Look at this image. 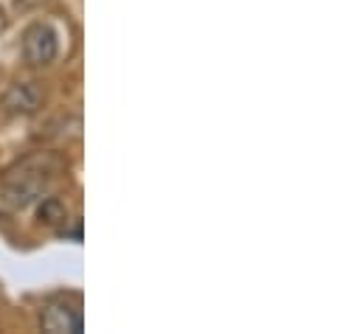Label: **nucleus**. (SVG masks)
<instances>
[{
  "label": "nucleus",
  "mask_w": 363,
  "mask_h": 334,
  "mask_svg": "<svg viewBox=\"0 0 363 334\" xmlns=\"http://www.w3.org/2000/svg\"><path fill=\"white\" fill-rule=\"evenodd\" d=\"M40 326L51 334H79L82 332V309L79 301L71 298H54L45 304L40 315Z\"/></svg>",
  "instance_id": "f257e3e1"
},
{
  "label": "nucleus",
  "mask_w": 363,
  "mask_h": 334,
  "mask_svg": "<svg viewBox=\"0 0 363 334\" xmlns=\"http://www.w3.org/2000/svg\"><path fill=\"white\" fill-rule=\"evenodd\" d=\"M60 51V37L48 23H34L26 34H23V57L28 65L40 68L57 59Z\"/></svg>",
  "instance_id": "f03ea898"
},
{
  "label": "nucleus",
  "mask_w": 363,
  "mask_h": 334,
  "mask_svg": "<svg viewBox=\"0 0 363 334\" xmlns=\"http://www.w3.org/2000/svg\"><path fill=\"white\" fill-rule=\"evenodd\" d=\"M45 180H48L45 171H40V168H37V171H28V163H23L17 171L9 174V180H6V194H9L11 202L26 205V202H31V200L43 191Z\"/></svg>",
  "instance_id": "7ed1b4c3"
},
{
  "label": "nucleus",
  "mask_w": 363,
  "mask_h": 334,
  "mask_svg": "<svg viewBox=\"0 0 363 334\" xmlns=\"http://www.w3.org/2000/svg\"><path fill=\"white\" fill-rule=\"evenodd\" d=\"M6 104H9L11 110H23V113H31V110L37 107V93H34L28 84H17V87L9 93Z\"/></svg>",
  "instance_id": "20e7f679"
}]
</instances>
